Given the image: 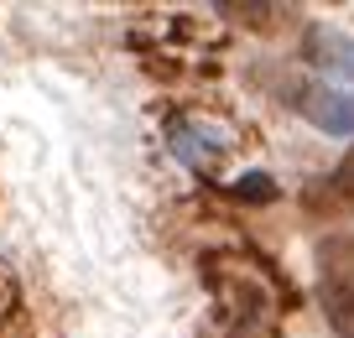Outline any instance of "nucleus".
Listing matches in <instances>:
<instances>
[{
	"label": "nucleus",
	"mask_w": 354,
	"mask_h": 338,
	"mask_svg": "<svg viewBox=\"0 0 354 338\" xmlns=\"http://www.w3.org/2000/svg\"><path fill=\"white\" fill-rule=\"evenodd\" d=\"M240 203H271L277 198V177L271 172H245V177H234V187H230Z\"/></svg>",
	"instance_id": "5"
},
{
	"label": "nucleus",
	"mask_w": 354,
	"mask_h": 338,
	"mask_svg": "<svg viewBox=\"0 0 354 338\" xmlns=\"http://www.w3.org/2000/svg\"><path fill=\"white\" fill-rule=\"evenodd\" d=\"M172 151L183 156L188 167H198V172H214V162H224V135L219 131H203V125H177L172 131Z\"/></svg>",
	"instance_id": "3"
},
{
	"label": "nucleus",
	"mask_w": 354,
	"mask_h": 338,
	"mask_svg": "<svg viewBox=\"0 0 354 338\" xmlns=\"http://www.w3.org/2000/svg\"><path fill=\"white\" fill-rule=\"evenodd\" d=\"M302 57H308L318 73L339 78V84H354V37L339 32V26H308V37H302Z\"/></svg>",
	"instance_id": "1"
},
{
	"label": "nucleus",
	"mask_w": 354,
	"mask_h": 338,
	"mask_svg": "<svg viewBox=\"0 0 354 338\" xmlns=\"http://www.w3.org/2000/svg\"><path fill=\"white\" fill-rule=\"evenodd\" d=\"M323 312L339 338H354V281H323Z\"/></svg>",
	"instance_id": "4"
},
{
	"label": "nucleus",
	"mask_w": 354,
	"mask_h": 338,
	"mask_svg": "<svg viewBox=\"0 0 354 338\" xmlns=\"http://www.w3.org/2000/svg\"><path fill=\"white\" fill-rule=\"evenodd\" d=\"M333 187H339V193H349V198H354V146H349V151L339 156V167H333Z\"/></svg>",
	"instance_id": "6"
},
{
	"label": "nucleus",
	"mask_w": 354,
	"mask_h": 338,
	"mask_svg": "<svg viewBox=\"0 0 354 338\" xmlns=\"http://www.w3.org/2000/svg\"><path fill=\"white\" fill-rule=\"evenodd\" d=\"M297 109L328 135H354V94H344V88H302Z\"/></svg>",
	"instance_id": "2"
}]
</instances>
